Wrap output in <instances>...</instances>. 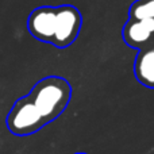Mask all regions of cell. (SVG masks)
<instances>
[{"label":"cell","mask_w":154,"mask_h":154,"mask_svg":"<svg viewBox=\"0 0 154 154\" xmlns=\"http://www.w3.org/2000/svg\"><path fill=\"white\" fill-rule=\"evenodd\" d=\"M70 99L72 87L66 79L48 76L39 80L29 95L14 103L5 119L8 131L18 137L38 133L68 108Z\"/></svg>","instance_id":"1"},{"label":"cell","mask_w":154,"mask_h":154,"mask_svg":"<svg viewBox=\"0 0 154 154\" xmlns=\"http://www.w3.org/2000/svg\"><path fill=\"white\" fill-rule=\"evenodd\" d=\"M81 14L69 4L42 5L32 10L27 19L29 32L35 39L58 49L72 45L81 31Z\"/></svg>","instance_id":"2"},{"label":"cell","mask_w":154,"mask_h":154,"mask_svg":"<svg viewBox=\"0 0 154 154\" xmlns=\"http://www.w3.org/2000/svg\"><path fill=\"white\" fill-rule=\"evenodd\" d=\"M123 41L138 51L154 43V18L128 19L122 30Z\"/></svg>","instance_id":"3"},{"label":"cell","mask_w":154,"mask_h":154,"mask_svg":"<svg viewBox=\"0 0 154 154\" xmlns=\"http://www.w3.org/2000/svg\"><path fill=\"white\" fill-rule=\"evenodd\" d=\"M134 75L139 84L154 89V43L138 51L134 61Z\"/></svg>","instance_id":"4"},{"label":"cell","mask_w":154,"mask_h":154,"mask_svg":"<svg viewBox=\"0 0 154 154\" xmlns=\"http://www.w3.org/2000/svg\"><path fill=\"white\" fill-rule=\"evenodd\" d=\"M154 18V0H135L128 8V19Z\"/></svg>","instance_id":"5"},{"label":"cell","mask_w":154,"mask_h":154,"mask_svg":"<svg viewBox=\"0 0 154 154\" xmlns=\"http://www.w3.org/2000/svg\"><path fill=\"white\" fill-rule=\"evenodd\" d=\"M75 154H87V153H75Z\"/></svg>","instance_id":"6"}]
</instances>
